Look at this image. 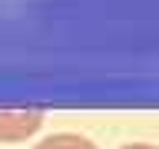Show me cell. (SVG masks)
<instances>
[{"mask_svg": "<svg viewBox=\"0 0 159 149\" xmlns=\"http://www.w3.org/2000/svg\"><path fill=\"white\" fill-rule=\"evenodd\" d=\"M43 126V109H0V142H23Z\"/></svg>", "mask_w": 159, "mask_h": 149, "instance_id": "obj_1", "label": "cell"}, {"mask_svg": "<svg viewBox=\"0 0 159 149\" xmlns=\"http://www.w3.org/2000/svg\"><path fill=\"white\" fill-rule=\"evenodd\" d=\"M33 149H96V146L86 136H80V133H53L43 142H37Z\"/></svg>", "mask_w": 159, "mask_h": 149, "instance_id": "obj_2", "label": "cell"}, {"mask_svg": "<svg viewBox=\"0 0 159 149\" xmlns=\"http://www.w3.org/2000/svg\"><path fill=\"white\" fill-rule=\"evenodd\" d=\"M123 149H156V146H146V142H133V146H123Z\"/></svg>", "mask_w": 159, "mask_h": 149, "instance_id": "obj_3", "label": "cell"}]
</instances>
